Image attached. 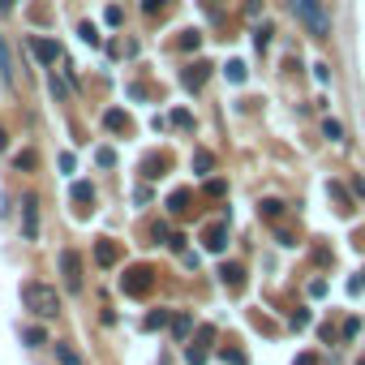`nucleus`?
Here are the masks:
<instances>
[{"mask_svg":"<svg viewBox=\"0 0 365 365\" xmlns=\"http://www.w3.org/2000/svg\"><path fill=\"white\" fill-rule=\"evenodd\" d=\"M206 353H211V344H202V340H194V344L185 348V361H189V365H206Z\"/></svg>","mask_w":365,"mask_h":365,"instance_id":"nucleus-16","label":"nucleus"},{"mask_svg":"<svg viewBox=\"0 0 365 365\" xmlns=\"http://www.w3.org/2000/svg\"><path fill=\"white\" fill-rule=\"evenodd\" d=\"M361 284H365V271H361Z\"/></svg>","mask_w":365,"mask_h":365,"instance_id":"nucleus-41","label":"nucleus"},{"mask_svg":"<svg viewBox=\"0 0 365 365\" xmlns=\"http://www.w3.org/2000/svg\"><path fill=\"white\" fill-rule=\"evenodd\" d=\"M60 172H69V177H73V172H77V164H73V155H69V151L60 155Z\"/></svg>","mask_w":365,"mask_h":365,"instance_id":"nucleus-31","label":"nucleus"},{"mask_svg":"<svg viewBox=\"0 0 365 365\" xmlns=\"http://www.w3.org/2000/svg\"><path fill=\"white\" fill-rule=\"evenodd\" d=\"M22 236H26V241H35V236H39V198L35 194L22 198Z\"/></svg>","mask_w":365,"mask_h":365,"instance_id":"nucleus-6","label":"nucleus"},{"mask_svg":"<svg viewBox=\"0 0 365 365\" xmlns=\"http://www.w3.org/2000/svg\"><path fill=\"white\" fill-rule=\"evenodd\" d=\"M219 357H224L228 365H249V353H245V348H232V344L219 348Z\"/></svg>","mask_w":365,"mask_h":365,"instance_id":"nucleus-17","label":"nucleus"},{"mask_svg":"<svg viewBox=\"0 0 365 365\" xmlns=\"http://www.w3.org/2000/svg\"><path fill=\"white\" fill-rule=\"evenodd\" d=\"M9 5H13V0H0V9H9Z\"/></svg>","mask_w":365,"mask_h":365,"instance_id":"nucleus-39","label":"nucleus"},{"mask_svg":"<svg viewBox=\"0 0 365 365\" xmlns=\"http://www.w3.org/2000/svg\"><path fill=\"white\" fill-rule=\"evenodd\" d=\"M357 365H365V357H361V361H357Z\"/></svg>","mask_w":365,"mask_h":365,"instance_id":"nucleus-42","label":"nucleus"},{"mask_svg":"<svg viewBox=\"0 0 365 365\" xmlns=\"http://www.w3.org/2000/svg\"><path fill=\"white\" fill-rule=\"evenodd\" d=\"M151 236H155V241H164V245H168V236H172V232H168V224H155V228H151Z\"/></svg>","mask_w":365,"mask_h":365,"instance_id":"nucleus-32","label":"nucleus"},{"mask_svg":"<svg viewBox=\"0 0 365 365\" xmlns=\"http://www.w3.org/2000/svg\"><path fill=\"white\" fill-rule=\"evenodd\" d=\"M168 5V0H142V9H147V13H160Z\"/></svg>","mask_w":365,"mask_h":365,"instance_id":"nucleus-37","label":"nucleus"},{"mask_svg":"<svg viewBox=\"0 0 365 365\" xmlns=\"http://www.w3.org/2000/svg\"><path fill=\"white\" fill-rule=\"evenodd\" d=\"M172 125H177V129H194V116H189L185 108H177V112H172Z\"/></svg>","mask_w":365,"mask_h":365,"instance_id":"nucleus-26","label":"nucleus"},{"mask_svg":"<svg viewBox=\"0 0 365 365\" xmlns=\"http://www.w3.org/2000/svg\"><path fill=\"white\" fill-rule=\"evenodd\" d=\"M95 262H99V266H116V262H121V245L103 236V241L95 245Z\"/></svg>","mask_w":365,"mask_h":365,"instance_id":"nucleus-10","label":"nucleus"},{"mask_svg":"<svg viewBox=\"0 0 365 365\" xmlns=\"http://www.w3.org/2000/svg\"><path fill=\"white\" fill-rule=\"evenodd\" d=\"M103 125H108L112 134H129V129H134V121H129L125 108H108V112H103Z\"/></svg>","mask_w":365,"mask_h":365,"instance_id":"nucleus-9","label":"nucleus"},{"mask_svg":"<svg viewBox=\"0 0 365 365\" xmlns=\"http://www.w3.org/2000/svg\"><path fill=\"white\" fill-rule=\"evenodd\" d=\"M336 336H340V331L331 327V323H327V327H318V340H327V344H331V340H336Z\"/></svg>","mask_w":365,"mask_h":365,"instance_id":"nucleus-36","label":"nucleus"},{"mask_svg":"<svg viewBox=\"0 0 365 365\" xmlns=\"http://www.w3.org/2000/svg\"><path fill=\"white\" fill-rule=\"evenodd\" d=\"M99 164H103V168H112V164H116V155L108 151V147H99Z\"/></svg>","mask_w":365,"mask_h":365,"instance_id":"nucleus-35","label":"nucleus"},{"mask_svg":"<svg viewBox=\"0 0 365 365\" xmlns=\"http://www.w3.org/2000/svg\"><path fill=\"white\" fill-rule=\"evenodd\" d=\"M168 327H172V336H177V340H189V336H194V314H172Z\"/></svg>","mask_w":365,"mask_h":365,"instance_id":"nucleus-12","label":"nucleus"},{"mask_svg":"<svg viewBox=\"0 0 365 365\" xmlns=\"http://www.w3.org/2000/svg\"><path fill=\"white\" fill-rule=\"evenodd\" d=\"M219 275H224L228 288H241V279H245V266H236V262H224L219 266Z\"/></svg>","mask_w":365,"mask_h":365,"instance_id":"nucleus-15","label":"nucleus"},{"mask_svg":"<svg viewBox=\"0 0 365 365\" xmlns=\"http://www.w3.org/2000/svg\"><path fill=\"white\" fill-rule=\"evenodd\" d=\"M168 206L172 211H189V189H177V194L168 198Z\"/></svg>","mask_w":365,"mask_h":365,"instance_id":"nucleus-24","label":"nucleus"},{"mask_svg":"<svg viewBox=\"0 0 365 365\" xmlns=\"http://www.w3.org/2000/svg\"><path fill=\"white\" fill-rule=\"evenodd\" d=\"M60 275H65V288H82V258H77L73 249H65L60 253Z\"/></svg>","mask_w":365,"mask_h":365,"instance_id":"nucleus-5","label":"nucleus"},{"mask_svg":"<svg viewBox=\"0 0 365 365\" xmlns=\"http://www.w3.org/2000/svg\"><path fill=\"white\" fill-rule=\"evenodd\" d=\"M202 5H206V9H215V5H219V0H202Z\"/></svg>","mask_w":365,"mask_h":365,"instance_id":"nucleus-38","label":"nucleus"},{"mask_svg":"<svg viewBox=\"0 0 365 365\" xmlns=\"http://www.w3.org/2000/svg\"><path fill=\"white\" fill-rule=\"evenodd\" d=\"M26 344H35V348L47 344V331H43V327H30V331H26Z\"/></svg>","mask_w":365,"mask_h":365,"instance_id":"nucleus-29","label":"nucleus"},{"mask_svg":"<svg viewBox=\"0 0 365 365\" xmlns=\"http://www.w3.org/2000/svg\"><path fill=\"white\" fill-rule=\"evenodd\" d=\"M292 365H323V361H318V353H301Z\"/></svg>","mask_w":365,"mask_h":365,"instance_id":"nucleus-33","label":"nucleus"},{"mask_svg":"<svg viewBox=\"0 0 365 365\" xmlns=\"http://www.w3.org/2000/svg\"><path fill=\"white\" fill-rule=\"evenodd\" d=\"M35 164H39V155H35V151H22V155H18V168H22V172H30Z\"/></svg>","mask_w":365,"mask_h":365,"instance_id":"nucleus-28","label":"nucleus"},{"mask_svg":"<svg viewBox=\"0 0 365 365\" xmlns=\"http://www.w3.org/2000/svg\"><path fill=\"white\" fill-rule=\"evenodd\" d=\"M284 211H288V206H284L279 198H266V202H262V215H266V219H284Z\"/></svg>","mask_w":365,"mask_h":365,"instance_id":"nucleus-21","label":"nucleus"},{"mask_svg":"<svg viewBox=\"0 0 365 365\" xmlns=\"http://www.w3.org/2000/svg\"><path fill=\"white\" fill-rule=\"evenodd\" d=\"M168 318H172V310H151L147 318H142V331H164Z\"/></svg>","mask_w":365,"mask_h":365,"instance_id":"nucleus-13","label":"nucleus"},{"mask_svg":"<svg viewBox=\"0 0 365 365\" xmlns=\"http://www.w3.org/2000/svg\"><path fill=\"white\" fill-rule=\"evenodd\" d=\"M22 301L30 314H39V318H56L60 314V292L52 284H39V279H26L22 284Z\"/></svg>","mask_w":365,"mask_h":365,"instance_id":"nucleus-1","label":"nucleus"},{"mask_svg":"<svg viewBox=\"0 0 365 365\" xmlns=\"http://www.w3.org/2000/svg\"><path fill=\"white\" fill-rule=\"evenodd\" d=\"M181 52H198V43H202V35H198V30H181Z\"/></svg>","mask_w":365,"mask_h":365,"instance_id":"nucleus-19","label":"nucleus"},{"mask_svg":"<svg viewBox=\"0 0 365 365\" xmlns=\"http://www.w3.org/2000/svg\"><path fill=\"white\" fill-rule=\"evenodd\" d=\"M253 43H258V52H266V43H271V26H258V30H253Z\"/></svg>","mask_w":365,"mask_h":365,"instance_id":"nucleus-27","label":"nucleus"},{"mask_svg":"<svg viewBox=\"0 0 365 365\" xmlns=\"http://www.w3.org/2000/svg\"><path fill=\"white\" fill-rule=\"evenodd\" d=\"M0 77H5V82H13V60H9V47H5V39H0Z\"/></svg>","mask_w":365,"mask_h":365,"instance_id":"nucleus-23","label":"nucleus"},{"mask_svg":"<svg viewBox=\"0 0 365 365\" xmlns=\"http://www.w3.org/2000/svg\"><path fill=\"white\" fill-rule=\"evenodd\" d=\"M121 288H125V297H147V292L155 288V266H147V262H134L129 271H125Z\"/></svg>","mask_w":365,"mask_h":365,"instance_id":"nucleus-3","label":"nucleus"},{"mask_svg":"<svg viewBox=\"0 0 365 365\" xmlns=\"http://www.w3.org/2000/svg\"><path fill=\"white\" fill-rule=\"evenodd\" d=\"M69 202H77V211H90V202H95V185H90V181H73Z\"/></svg>","mask_w":365,"mask_h":365,"instance_id":"nucleus-11","label":"nucleus"},{"mask_svg":"<svg viewBox=\"0 0 365 365\" xmlns=\"http://www.w3.org/2000/svg\"><path fill=\"white\" fill-rule=\"evenodd\" d=\"M164 168H168V155H160V151L147 155V164H142V172H147L151 181H155V177H164Z\"/></svg>","mask_w":365,"mask_h":365,"instance_id":"nucleus-14","label":"nucleus"},{"mask_svg":"<svg viewBox=\"0 0 365 365\" xmlns=\"http://www.w3.org/2000/svg\"><path fill=\"white\" fill-rule=\"evenodd\" d=\"M211 168H215V155L211 151H198L194 155V172H198V177H211Z\"/></svg>","mask_w":365,"mask_h":365,"instance_id":"nucleus-18","label":"nucleus"},{"mask_svg":"<svg viewBox=\"0 0 365 365\" xmlns=\"http://www.w3.org/2000/svg\"><path fill=\"white\" fill-rule=\"evenodd\" d=\"M0 151H5V134H0Z\"/></svg>","mask_w":365,"mask_h":365,"instance_id":"nucleus-40","label":"nucleus"},{"mask_svg":"<svg viewBox=\"0 0 365 365\" xmlns=\"http://www.w3.org/2000/svg\"><path fill=\"white\" fill-rule=\"evenodd\" d=\"M288 9L301 18V26H305L314 39H327L331 35V18H327V9L318 5V0H288Z\"/></svg>","mask_w":365,"mask_h":365,"instance_id":"nucleus-2","label":"nucleus"},{"mask_svg":"<svg viewBox=\"0 0 365 365\" xmlns=\"http://www.w3.org/2000/svg\"><path fill=\"white\" fill-rule=\"evenodd\" d=\"M323 134H327L331 142H344V129H340V121H331V116L323 121Z\"/></svg>","mask_w":365,"mask_h":365,"instance_id":"nucleus-25","label":"nucleus"},{"mask_svg":"<svg viewBox=\"0 0 365 365\" xmlns=\"http://www.w3.org/2000/svg\"><path fill=\"white\" fill-rule=\"evenodd\" d=\"M211 77V65H202V60H194L185 73H181V82H185V90H202V82Z\"/></svg>","mask_w":365,"mask_h":365,"instance_id":"nucleus-8","label":"nucleus"},{"mask_svg":"<svg viewBox=\"0 0 365 365\" xmlns=\"http://www.w3.org/2000/svg\"><path fill=\"white\" fill-rule=\"evenodd\" d=\"M77 35H82L86 43H99V30H95L90 22H82V26H77Z\"/></svg>","mask_w":365,"mask_h":365,"instance_id":"nucleus-30","label":"nucleus"},{"mask_svg":"<svg viewBox=\"0 0 365 365\" xmlns=\"http://www.w3.org/2000/svg\"><path fill=\"white\" fill-rule=\"evenodd\" d=\"M52 95H56V99H65V95H69V86L60 82V77H52Z\"/></svg>","mask_w":365,"mask_h":365,"instance_id":"nucleus-34","label":"nucleus"},{"mask_svg":"<svg viewBox=\"0 0 365 365\" xmlns=\"http://www.w3.org/2000/svg\"><path fill=\"white\" fill-rule=\"evenodd\" d=\"M224 73H228V82H245V60H228V65H224Z\"/></svg>","mask_w":365,"mask_h":365,"instance_id":"nucleus-20","label":"nucleus"},{"mask_svg":"<svg viewBox=\"0 0 365 365\" xmlns=\"http://www.w3.org/2000/svg\"><path fill=\"white\" fill-rule=\"evenodd\" d=\"M56 361H60V365H82V357H77L69 344H56Z\"/></svg>","mask_w":365,"mask_h":365,"instance_id":"nucleus-22","label":"nucleus"},{"mask_svg":"<svg viewBox=\"0 0 365 365\" xmlns=\"http://www.w3.org/2000/svg\"><path fill=\"white\" fill-rule=\"evenodd\" d=\"M224 245H228V215H219L215 224L202 228V249H206V253H219Z\"/></svg>","mask_w":365,"mask_h":365,"instance_id":"nucleus-4","label":"nucleus"},{"mask_svg":"<svg viewBox=\"0 0 365 365\" xmlns=\"http://www.w3.org/2000/svg\"><path fill=\"white\" fill-rule=\"evenodd\" d=\"M30 56L39 65H52V60H60V43L56 39H30Z\"/></svg>","mask_w":365,"mask_h":365,"instance_id":"nucleus-7","label":"nucleus"}]
</instances>
